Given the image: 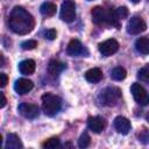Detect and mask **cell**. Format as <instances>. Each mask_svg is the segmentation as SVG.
<instances>
[{"mask_svg":"<svg viewBox=\"0 0 149 149\" xmlns=\"http://www.w3.org/2000/svg\"><path fill=\"white\" fill-rule=\"evenodd\" d=\"M87 127L94 133H100L106 127V120L101 116H90L87 119Z\"/></svg>","mask_w":149,"mask_h":149,"instance_id":"obj_11","label":"cell"},{"mask_svg":"<svg viewBox=\"0 0 149 149\" xmlns=\"http://www.w3.org/2000/svg\"><path fill=\"white\" fill-rule=\"evenodd\" d=\"M61 19L68 23L73 22L76 19V5L72 0H65L61 7Z\"/></svg>","mask_w":149,"mask_h":149,"instance_id":"obj_4","label":"cell"},{"mask_svg":"<svg viewBox=\"0 0 149 149\" xmlns=\"http://www.w3.org/2000/svg\"><path fill=\"white\" fill-rule=\"evenodd\" d=\"M17 111L20 114L27 119H35L40 114V108L35 104H28V102H21L17 107Z\"/></svg>","mask_w":149,"mask_h":149,"instance_id":"obj_7","label":"cell"},{"mask_svg":"<svg viewBox=\"0 0 149 149\" xmlns=\"http://www.w3.org/2000/svg\"><path fill=\"white\" fill-rule=\"evenodd\" d=\"M8 24L13 33L19 35H26L34 29L35 20L33 15L28 13L23 7L16 6L10 12Z\"/></svg>","mask_w":149,"mask_h":149,"instance_id":"obj_1","label":"cell"},{"mask_svg":"<svg viewBox=\"0 0 149 149\" xmlns=\"http://www.w3.org/2000/svg\"><path fill=\"white\" fill-rule=\"evenodd\" d=\"M147 29V24L140 16H133L127 23V33L130 35H137Z\"/></svg>","mask_w":149,"mask_h":149,"instance_id":"obj_6","label":"cell"},{"mask_svg":"<svg viewBox=\"0 0 149 149\" xmlns=\"http://www.w3.org/2000/svg\"><path fill=\"white\" fill-rule=\"evenodd\" d=\"M115 13H116V16L119 17V20L126 19V17L128 16V9H127V7H125V6L116 8V9H115Z\"/></svg>","mask_w":149,"mask_h":149,"instance_id":"obj_25","label":"cell"},{"mask_svg":"<svg viewBox=\"0 0 149 149\" xmlns=\"http://www.w3.org/2000/svg\"><path fill=\"white\" fill-rule=\"evenodd\" d=\"M66 52L70 56H78V55H83L85 52V48L83 47V44L80 43V41H78V40H71L69 42V44H68Z\"/></svg>","mask_w":149,"mask_h":149,"instance_id":"obj_13","label":"cell"},{"mask_svg":"<svg viewBox=\"0 0 149 149\" xmlns=\"http://www.w3.org/2000/svg\"><path fill=\"white\" fill-rule=\"evenodd\" d=\"M33 87H34L33 81L29 80V79H26V78H20L14 84V91L17 94H21V95L30 92L33 90Z\"/></svg>","mask_w":149,"mask_h":149,"instance_id":"obj_10","label":"cell"},{"mask_svg":"<svg viewBox=\"0 0 149 149\" xmlns=\"http://www.w3.org/2000/svg\"><path fill=\"white\" fill-rule=\"evenodd\" d=\"M36 64L33 59H24L19 63V71L22 74H31L35 71Z\"/></svg>","mask_w":149,"mask_h":149,"instance_id":"obj_15","label":"cell"},{"mask_svg":"<svg viewBox=\"0 0 149 149\" xmlns=\"http://www.w3.org/2000/svg\"><path fill=\"white\" fill-rule=\"evenodd\" d=\"M66 68V65L64 63H61L58 61H55V59H51L48 64V72L50 76L52 77H57L64 69Z\"/></svg>","mask_w":149,"mask_h":149,"instance_id":"obj_14","label":"cell"},{"mask_svg":"<svg viewBox=\"0 0 149 149\" xmlns=\"http://www.w3.org/2000/svg\"><path fill=\"white\" fill-rule=\"evenodd\" d=\"M6 148H10V149H19V148H23L22 142L20 141V137L16 134H8L7 139H6Z\"/></svg>","mask_w":149,"mask_h":149,"instance_id":"obj_17","label":"cell"},{"mask_svg":"<svg viewBox=\"0 0 149 149\" xmlns=\"http://www.w3.org/2000/svg\"><path fill=\"white\" fill-rule=\"evenodd\" d=\"M7 81H8L7 74L3 73V72H1V73H0V86H1V87H5L6 84H7Z\"/></svg>","mask_w":149,"mask_h":149,"instance_id":"obj_28","label":"cell"},{"mask_svg":"<svg viewBox=\"0 0 149 149\" xmlns=\"http://www.w3.org/2000/svg\"><path fill=\"white\" fill-rule=\"evenodd\" d=\"M59 146H61V143H59L58 137H51V139L47 140L45 142H43V144H42L43 148H48V149H54Z\"/></svg>","mask_w":149,"mask_h":149,"instance_id":"obj_22","label":"cell"},{"mask_svg":"<svg viewBox=\"0 0 149 149\" xmlns=\"http://www.w3.org/2000/svg\"><path fill=\"white\" fill-rule=\"evenodd\" d=\"M139 140H140L143 144H148V143H149V130L143 129V130L139 134Z\"/></svg>","mask_w":149,"mask_h":149,"instance_id":"obj_26","label":"cell"},{"mask_svg":"<svg viewBox=\"0 0 149 149\" xmlns=\"http://www.w3.org/2000/svg\"><path fill=\"white\" fill-rule=\"evenodd\" d=\"M90 143H91V137H90V135H88L86 132L83 133V134L80 135L79 140H78V146H79V148H87V147L90 146Z\"/></svg>","mask_w":149,"mask_h":149,"instance_id":"obj_21","label":"cell"},{"mask_svg":"<svg viewBox=\"0 0 149 149\" xmlns=\"http://www.w3.org/2000/svg\"><path fill=\"white\" fill-rule=\"evenodd\" d=\"M85 78L90 83H98L102 79V71L98 68H92L85 72Z\"/></svg>","mask_w":149,"mask_h":149,"instance_id":"obj_16","label":"cell"},{"mask_svg":"<svg viewBox=\"0 0 149 149\" xmlns=\"http://www.w3.org/2000/svg\"><path fill=\"white\" fill-rule=\"evenodd\" d=\"M87 1H91V0H87Z\"/></svg>","mask_w":149,"mask_h":149,"instance_id":"obj_33","label":"cell"},{"mask_svg":"<svg viewBox=\"0 0 149 149\" xmlns=\"http://www.w3.org/2000/svg\"><path fill=\"white\" fill-rule=\"evenodd\" d=\"M126 74H127L126 70H125L123 68H121V66H116V68H114V69L112 70V72H111V77H112V79H114V80H116V81L123 80V79L126 78Z\"/></svg>","mask_w":149,"mask_h":149,"instance_id":"obj_20","label":"cell"},{"mask_svg":"<svg viewBox=\"0 0 149 149\" xmlns=\"http://www.w3.org/2000/svg\"><path fill=\"white\" fill-rule=\"evenodd\" d=\"M98 48H99V51L102 56L108 57V56H112L113 54H115L119 50V43H118L116 40L109 38V40H106V41L101 42Z\"/></svg>","mask_w":149,"mask_h":149,"instance_id":"obj_8","label":"cell"},{"mask_svg":"<svg viewBox=\"0 0 149 149\" xmlns=\"http://www.w3.org/2000/svg\"><path fill=\"white\" fill-rule=\"evenodd\" d=\"M130 92L137 104H140L142 106L149 105V94L147 93L146 88L142 85H140L139 83H134L130 86Z\"/></svg>","mask_w":149,"mask_h":149,"instance_id":"obj_5","label":"cell"},{"mask_svg":"<svg viewBox=\"0 0 149 149\" xmlns=\"http://www.w3.org/2000/svg\"><path fill=\"white\" fill-rule=\"evenodd\" d=\"M148 120H149V115H148Z\"/></svg>","mask_w":149,"mask_h":149,"instance_id":"obj_32","label":"cell"},{"mask_svg":"<svg viewBox=\"0 0 149 149\" xmlns=\"http://www.w3.org/2000/svg\"><path fill=\"white\" fill-rule=\"evenodd\" d=\"M135 48L136 50L142 54V55H148L149 54V38L148 37H140L135 42Z\"/></svg>","mask_w":149,"mask_h":149,"instance_id":"obj_18","label":"cell"},{"mask_svg":"<svg viewBox=\"0 0 149 149\" xmlns=\"http://www.w3.org/2000/svg\"><path fill=\"white\" fill-rule=\"evenodd\" d=\"M91 15H92V21L95 24H98V26L108 24V14H107V12L102 7L97 6V7L92 8Z\"/></svg>","mask_w":149,"mask_h":149,"instance_id":"obj_9","label":"cell"},{"mask_svg":"<svg viewBox=\"0 0 149 149\" xmlns=\"http://www.w3.org/2000/svg\"><path fill=\"white\" fill-rule=\"evenodd\" d=\"M56 36H57V31L55 30V29H48L47 31H45V38H48V40H50V41H52V40H55L56 38Z\"/></svg>","mask_w":149,"mask_h":149,"instance_id":"obj_27","label":"cell"},{"mask_svg":"<svg viewBox=\"0 0 149 149\" xmlns=\"http://www.w3.org/2000/svg\"><path fill=\"white\" fill-rule=\"evenodd\" d=\"M40 12L44 16H52L56 13V5L52 2H43L40 7Z\"/></svg>","mask_w":149,"mask_h":149,"instance_id":"obj_19","label":"cell"},{"mask_svg":"<svg viewBox=\"0 0 149 149\" xmlns=\"http://www.w3.org/2000/svg\"><path fill=\"white\" fill-rule=\"evenodd\" d=\"M140 0H132V2H134V3H136V2H139Z\"/></svg>","mask_w":149,"mask_h":149,"instance_id":"obj_31","label":"cell"},{"mask_svg":"<svg viewBox=\"0 0 149 149\" xmlns=\"http://www.w3.org/2000/svg\"><path fill=\"white\" fill-rule=\"evenodd\" d=\"M121 98V90L115 86H111L105 88L100 94L101 104L105 106H114L118 104V101Z\"/></svg>","mask_w":149,"mask_h":149,"instance_id":"obj_3","label":"cell"},{"mask_svg":"<svg viewBox=\"0 0 149 149\" xmlns=\"http://www.w3.org/2000/svg\"><path fill=\"white\" fill-rule=\"evenodd\" d=\"M139 77H140L142 80L149 83V64L144 65L143 68H141V69L139 70Z\"/></svg>","mask_w":149,"mask_h":149,"instance_id":"obj_23","label":"cell"},{"mask_svg":"<svg viewBox=\"0 0 149 149\" xmlns=\"http://www.w3.org/2000/svg\"><path fill=\"white\" fill-rule=\"evenodd\" d=\"M37 47V42L35 40H28V41H24L21 43V48L23 50H33Z\"/></svg>","mask_w":149,"mask_h":149,"instance_id":"obj_24","label":"cell"},{"mask_svg":"<svg viewBox=\"0 0 149 149\" xmlns=\"http://www.w3.org/2000/svg\"><path fill=\"white\" fill-rule=\"evenodd\" d=\"M61 106H62V100L58 95H55L49 92L42 95V109L45 115L54 116L61 109Z\"/></svg>","mask_w":149,"mask_h":149,"instance_id":"obj_2","label":"cell"},{"mask_svg":"<svg viewBox=\"0 0 149 149\" xmlns=\"http://www.w3.org/2000/svg\"><path fill=\"white\" fill-rule=\"evenodd\" d=\"M0 97H1V104H0V107H1V108H3V107L6 106L7 100H6V97H5V94H3L2 92H0Z\"/></svg>","mask_w":149,"mask_h":149,"instance_id":"obj_29","label":"cell"},{"mask_svg":"<svg viewBox=\"0 0 149 149\" xmlns=\"http://www.w3.org/2000/svg\"><path fill=\"white\" fill-rule=\"evenodd\" d=\"M0 58H1V66H3V64H5V59H3V55H0Z\"/></svg>","mask_w":149,"mask_h":149,"instance_id":"obj_30","label":"cell"},{"mask_svg":"<svg viewBox=\"0 0 149 149\" xmlns=\"http://www.w3.org/2000/svg\"><path fill=\"white\" fill-rule=\"evenodd\" d=\"M114 127L115 129L121 133V134H128L130 128H132V125H130V121L125 118V116H116L115 120H114Z\"/></svg>","mask_w":149,"mask_h":149,"instance_id":"obj_12","label":"cell"}]
</instances>
